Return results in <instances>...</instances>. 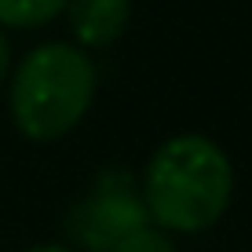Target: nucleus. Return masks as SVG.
I'll return each mask as SVG.
<instances>
[{
  "label": "nucleus",
  "instance_id": "1",
  "mask_svg": "<svg viewBox=\"0 0 252 252\" xmlns=\"http://www.w3.org/2000/svg\"><path fill=\"white\" fill-rule=\"evenodd\" d=\"M234 172L212 139L176 135L158 146L146 164V216L164 230H208L230 205Z\"/></svg>",
  "mask_w": 252,
  "mask_h": 252
},
{
  "label": "nucleus",
  "instance_id": "2",
  "mask_svg": "<svg viewBox=\"0 0 252 252\" xmlns=\"http://www.w3.org/2000/svg\"><path fill=\"white\" fill-rule=\"evenodd\" d=\"M95 66L73 44H40L22 59L11 81L15 128L33 143L66 135L92 106Z\"/></svg>",
  "mask_w": 252,
  "mask_h": 252
},
{
  "label": "nucleus",
  "instance_id": "3",
  "mask_svg": "<svg viewBox=\"0 0 252 252\" xmlns=\"http://www.w3.org/2000/svg\"><path fill=\"white\" fill-rule=\"evenodd\" d=\"M143 227H150V216H146L143 197L132 194L125 176H102L99 190L84 197L66 220L69 238L88 252H114L128 234Z\"/></svg>",
  "mask_w": 252,
  "mask_h": 252
},
{
  "label": "nucleus",
  "instance_id": "4",
  "mask_svg": "<svg viewBox=\"0 0 252 252\" xmlns=\"http://www.w3.org/2000/svg\"><path fill=\"white\" fill-rule=\"evenodd\" d=\"M66 11L73 37L84 48H102L125 33L132 0H66Z\"/></svg>",
  "mask_w": 252,
  "mask_h": 252
},
{
  "label": "nucleus",
  "instance_id": "5",
  "mask_svg": "<svg viewBox=\"0 0 252 252\" xmlns=\"http://www.w3.org/2000/svg\"><path fill=\"white\" fill-rule=\"evenodd\" d=\"M66 0H0V26H15V30H30V26H44L55 15H63Z\"/></svg>",
  "mask_w": 252,
  "mask_h": 252
},
{
  "label": "nucleus",
  "instance_id": "6",
  "mask_svg": "<svg viewBox=\"0 0 252 252\" xmlns=\"http://www.w3.org/2000/svg\"><path fill=\"white\" fill-rule=\"evenodd\" d=\"M114 252H176V249H172V241L164 238L161 230H150V227H143V230L128 234V238L121 241V245H117Z\"/></svg>",
  "mask_w": 252,
  "mask_h": 252
},
{
  "label": "nucleus",
  "instance_id": "7",
  "mask_svg": "<svg viewBox=\"0 0 252 252\" xmlns=\"http://www.w3.org/2000/svg\"><path fill=\"white\" fill-rule=\"evenodd\" d=\"M7 63H11V55H7V40H4V33H0V84H4V77H7Z\"/></svg>",
  "mask_w": 252,
  "mask_h": 252
},
{
  "label": "nucleus",
  "instance_id": "8",
  "mask_svg": "<svg viewBox=\"0 0 252 252\" xmlns=\"http://www.w3.org/2000/svg\"><path fill=\"white\" fill-rule=\"evenodd\" d=\"M30 252H73V249H63V245H37V249H30Z\"/></svg>",
  "mask_w": 252,
  "mask_h": 252
}]
</instances>
